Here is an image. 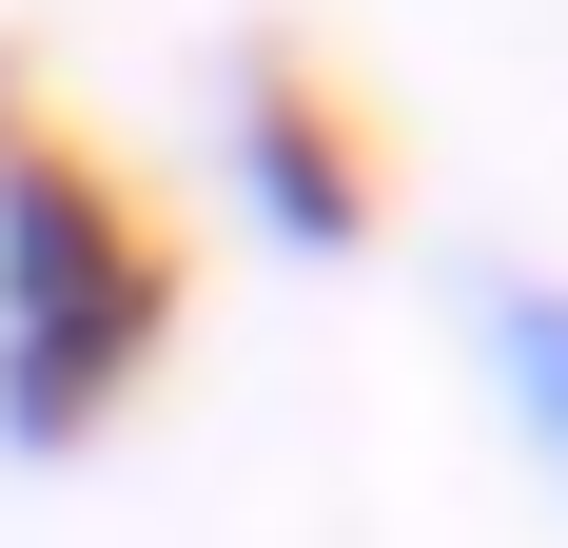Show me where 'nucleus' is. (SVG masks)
<instances>
[{
  "label": "nucleus",
  "mask_w": 568,
  "mask_h": 548,
  "mask_svg": "<svg viewBox=\"0 0 568 548\" xmlns=\"http://www.w3.org/2000/svg\"><path fill=\"white\" fill-rule=\"evenodd\" d=\"M158 353H176V235L138 216L118 158L0 99V470H79L158 392Z\"/></svg>",
  "instance_id": "obj_1"
},
{
  "label": "nucleus",
  "mask_w": 568,
  "mask_h": 548,
  "mask_svg": "<svg viewBox=\"0 0 568 548\" xmlns=\"http://www.w3.org/2000/svg\"><path fill=\"white\" fill-rule=\"evenodd\" d=\"M196 158H216V216L275 274H353L393 235V158H373V99H334L314 40H216L196 59Z\"/></svg>",
  "instance_id": "obj_2"
},
{
  "label": "nucleus",
  "mask_w": 568,
  "mask_h": 548,
  "mask_svg": "<svg viewBox=\"0 0 568 548\" xmlns=\"http://www.w3.org/2000/svg\"><path fill=\"white\" fill-rule=\"evenodd\" d=\"M452 353H470V392L510 412V450L568 490V274L549 255H470L452 274Z\"/></svg>",
  "instance_id": "obj_3"
}]
</instances>
